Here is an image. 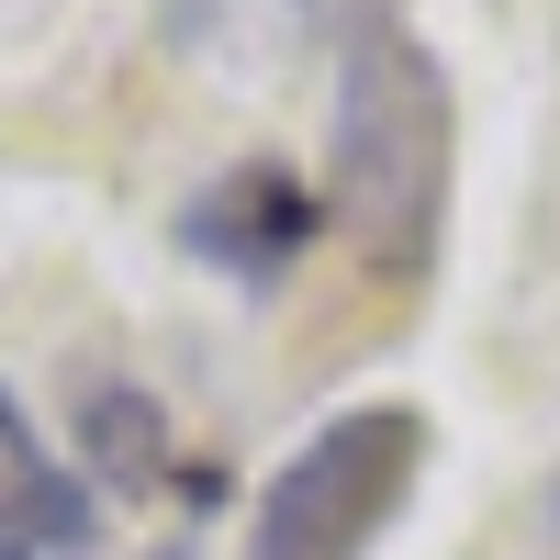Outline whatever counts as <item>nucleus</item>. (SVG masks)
<instances>
[{"label": "nucleus", "mask_w": 560, "mask_h": 560, "mask_svg": "<svg viewBox=\"0 0 560 560\" xmlns=\"http://www.w3.org/2000/svg\"><path fill=\"white\" fill-rule=\"evenodd\" d=\"M448 168H459V102L438 45L393 12H359L337 57V113H325V224L382 292H415L438 269Z\"/></svg>", "instance_id": "obj_1"}, {"label": "nucleus", "mask_w": 560, "mask_h": 560, "mask_svg": "<svg viewBox=\"0 0 560 560\" xmlns=\"http://www.w3.org/2000/svg\"><path fill=\"white\" fill-rule=\"evenodd\" d=\"M427 448H438L427 404H393V393L303 427L269 459V482L247 493L236 560H370L404 527L415 482H427Z\"/></svg>", "instance_id": "obj_2"}, {"label": "nucleus", "mask_w": 560, "mask_h": 560, "mask_svg": "<svg viewBox=\"0 0 560 560\" xmlns=\"http://www.w3.org/2000/svg\"><path fill=\"white\" fill-rule=\"evenodd\" d=\"M325 236V191L292 179L280 158H247V168H213L191 202H179V247H191L213 280H247V292H280L303 269V247Z\"/></svg>", "instance_id": "obj_3"}, {"label": "nucleus", "mask_w": 560, "mask_h": 560, "mask_svg": "<svg viewBox=\"0 0 560 560\" xmlns=\"http://www.w3.org/2000/svg\"><path fill=\"white\" fill-rule=\"evenodd\" d=\"M90 549H102V504L0 382V560H90Z\"/></svg>", "instance_id": "obj_4"}, {"label": "nucleus", "mask_w": 560, "mask_h": 560, "mask_svg": "<svg viewBox=\"0 0 560 560\" xmlns=\"http://www.w3.org/2000/svg\"><path fill=\"white\" fill-rule=\"evenodd\" d=\"M79 438H90V471H102L113 493H158V471H168V415H158L147 393L102 382L90 415H79Z\"/></svg>", "instance_id": "obj_5"}, {"label": "nucleus", "mask_w": 560, "mask_h": 560, "mask_svg": "<svg viewBox=\"0 0 560 560\" xmlns=\"http://www.w3.org/2000/svg\"><path fill=\"white\" fill-rule=\"evenodd\" d=\"M538 538H560V471L538 482Z\"/></svg>", "instance_id": "obj_6"}, {"label": "nucleus", "mask_w": 560, "mask_h": 560, "mask_svg": "<svg viewBox=\"0 0 560 560\" xmlns=\"http://www.w3.org/2000/svg\"><path fill=\"white\" fill-rule=\"evenodd\" d=\"M168 560H179V549H168Z\"/></svg>", "instance_id": "obj_7"}]
</instances>
